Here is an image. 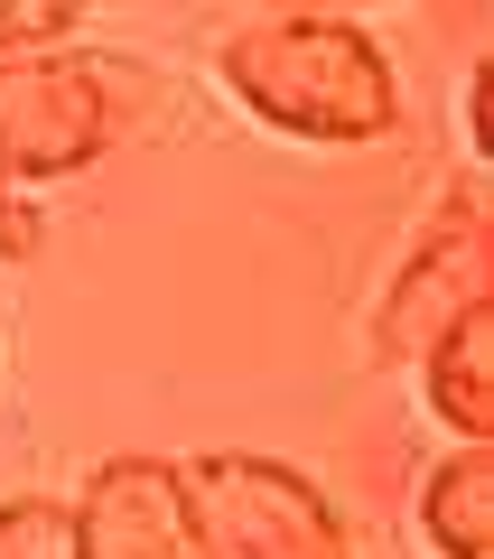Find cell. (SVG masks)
<instances>
[{"label": "cell", "mask_w": 494, "mask_h": 559, "mask_svg": "<svg viewBox=\"0 0 494 559\" xmlns=\"http://www.w3.org/2000/svg\"><path fill=\"white\" fill-rule=\"evenodd\" d=\"M475 308H494V215H485L475 168H457V178L438 187L430 224L411 234L401 271L383 280L374 318H364L374 364H420L457 318H475Z\"/></svg>", "instance_id": "cell-3"}, {"label": "cell", "mask_w": 494, "mask_h": 559, "mask_svg": "<svg viewBox=\"0 0 494 559\" xmlns=\"http://www.w3.org/2000/svg\"><path fill=\"white\" fill-rule=\"evenodd\" d=\"M0 559H66V503L57 495H0Z\"/></svg>", "instance_id": "cell-8"}, {"label": "cell", "mask_w": 494, "mask_h": 559, "mask_svg": "<svg viewBox=\"0 0 494 559\" xmlns=\"http://www.w3.org/2000/svg\"><path fill=\"white\" fill-rule=\"evenodd\" d=\"M66 559H197L168 457H103L66 495Z\"/></svg>", "instance_id": "cell-5"}, {"label": "cell", "mask_w": 494, "mask_h": 559, "mask_svg": "<svg viewBox=\"0 0 494 559\" xmlns=\"http://www.w3.org/2000/svg\"><path fill=\"white\" fill-rule=\"evenodd\" d=\"M215 84L280 140L308 150H374L401 121V75L355 20L337 10H280L215 47Z\"/></svg>", "instance_id": "cell-1"}, {"label": "cell", "mask_w": 494, "mask_h": 559, "mask_svg": "<svg viewBox=\"0 0 494 559\" xmlns=\"http://www.w3.org/2000/svg\"><path fill=\"white\" fill-rule=\"evenodd\" d=\"M467 159H494V66L467 75Z\"/></svg>", "instance_id": "cell-10"}, {"label": "cell", "mask_w": 494, "mask_h": 559, "mask_svg": "<svg viewBox=\"0 0 494 559\" xmlns=\"http://www.w3.org/2000/svg\"><path fill=\"white\" fill-rule=\"evenodd\" d=\"M178 495H187V550L197 559H355L337 495L298 476L290 457L205 448L178 466Z\"/></svg>", "instance_id": "cell-2"}, {"label": "cell", "mask_w": 494, "mask_h": 559, "mask_svg": "<svg viewBox=\"0 0 494 559\" xmlns=\"http://www.w3.org/2000/svg\"><path fill=\"white\" fill-rule=\"evenodd\" d=\"M420 401L438 411L457 448H494V308L457 318L448 336L420 355Z\"/></svg>", "instance_id": "cell-6"}, {"label": "cell", "mask_w": 494, "mask_h": 559, "mask_svg": "<svg viewBox=\"0 0 494 559\" xmlns=\"http://www.w3.org/2000/svg\"><path fill=\"white\" fill-rule=\"evenodd\" d=\"M84 28V0H0V57H38Z\"/></svg>", "instance_id": "cell-9"}, {"label": "cell", "mask_w": 494, "mask_h": 559, "mask_svg": "<svg viewBox=\"0 0 494 559\" xmlns=\"http://www.w3.org/2000/svg\"><path fill=\"white\" fill-rule=\"evenodd\" d=\"M420 540L438 559H494V448H448L420 476Z\"/></svg>", "instance_id": "cell-7"}, {"label": "cell", "mask_w": 494, "mask_h": 559, "mask_svg": "<svg viewBox=\"0 0 494 559\" xmlns=\"http://www.w3.org/2000/svg\"><path fill=\"white\" fill-rule=\"evenodd\" d=\"M113 75L84 47L0 57V187H57L113 150Z\"/></svg>", "instance_id": "cell-4"}]
</instances>
